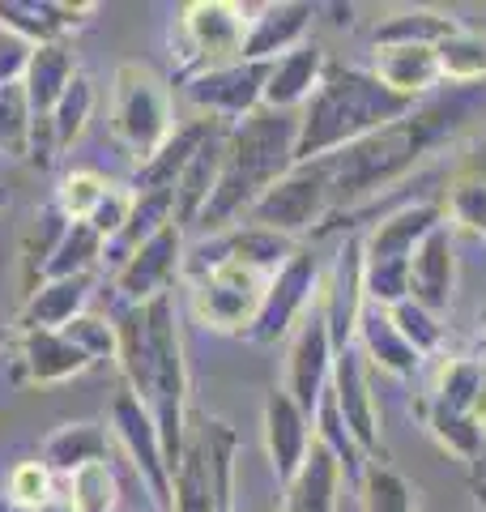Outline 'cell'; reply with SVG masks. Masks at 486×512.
Here are the masks:
<instances>
[{"mask_svg": "<svg viewBox=\"0 0 486 512\" xmlns=\"http://www.w3.org/2000/svg\"><path fill=\"white\" fill-rule=\"evenodd\" d=\"M116 367L124 389L150 410L167 470L175 474L188 440V359L175 295H158L116 316Z\"/></svg>", "mask_w": 486, "mask_h": 512, "instance_id": "obj_1", "label": "cell"}, {"mask_svg": "<svg viewBox=\"0 0 486 512\" xmlns=\"http://www.w3.org/2000/svg\"><path fill=\"white\" fill-rule=\"evenodd\" d=\"M295 146H299V111L261 107L248 120L226 128L222 171H218V184L209 192L197 227L205 235L239 227L252 205L295 167Z\"/></svg>", "mask_w": 486, "mask_h": 512, "instance_id": "obj_2", "label": "cell"}, {"mask_svg": "<svg viewBox=\"0 0 486 512\" xmlns=\"http://www.w3.org/2000/svg\"><path fill=\"white\" fill-rule=\"evenodd\" d=\"M461 120L457 107H414L410 116L393 120L380 133H371L354 146L329 154V180H333V214L337 210H359L376 201L380 192L397 188L423 158L452 133Z\"/></svg>", "mask_w": 486, "mask_h": 512, "instance_id": "obj_3", "label": "cell"}, {"mask_svg": "<svg viewBox=\"0 0 486 512\" xmlns=\"http://www.w3.org/2000/svg\"><path fill=\"white\" fill-rule=\"evenodd\" d=\"M414 103L393 94L376 73L363 69H329L320 90L299 111V146L295 163H316L337 150L380 133L393 120L410 116Z\"/></svg>", "mask_w": 486, "mask_h": 512, "instance_id": "obj_4", "label": "cell"}, {"mask_svg": "<svg viewBox=\"0 0 486 512\" xmlns=\"http://www.w3.org/2000/svg\"><path fill=\"white\" fill-rule=\"evenodd\" d=\"M107 128H111V141L133 158V167L150 163L162 141L175 133L171 90L150 64L128 60L116 69V77H111Z\"/></svg>", "mask_w": 486, "mask_h": 512, "instance_id": "obj_5", "label": "cell"}, {"mask_svg": "<svg viewBox=\"0 0 486 512\" xmlns=\"http://www.w3.org/2000/svg\"><path fill=\"white\" fill-rule=\"evenodd\" d=\"M184 278H188L192 316L205 329H218V333H248L256 312H261L265 286H269V278L248 265L188 261V256H184Z\"/></svg>", "mask_w": 486, "mask_h": 512, "instance_id": "obj_6", "label": "cell"}, {"mask_svg": "<svg viewBox=\"0 0 486 512\" xmlns=\"http://www.w3.org/2000/svg\"><path fill=\"white\" fill-rule=\"evenodd\" d=\"M333 214V180H329V158H316V163H295L278 184H273L261 201L248 210L252 227L278 231L286 239H295L307 231H316L324 218Z\"/></svg>", "mask_w": 486, "mask_h": 512, "instance_id": "obj_7", "label": "cell"}, {"mask_svg": "<svg viewBox=\"0 0 486 512\" xmlns=\"http://www.w3.org/2000/svg\"><path fill=\"white\" fill-rule=\"evenodd\" d=\"M252 9L235 5V0H192L180 9V77H197L205 69H222L235 64L243 52V35H248Z\"/></svg>", "mask_w": 486, "mask_h": 512, "instance_id": "obj_8", "label": "cell"}, {"mask_svg": "<svg viewBox=\"0 0 486 512\" xmlns=\"http://www.w3.org/2000/svg\"><path fill=\"white\" fill-rule=\"evenodd\" d=\"M316 299H320V261H316L312 248L299 244L290 252V261L269 278L261 312H256L252 329L243 333V338L256 342V346H273V342L290 338L299 320L316 308Z\"/></svg>", "mask_w": 486, "mask_h": 512, "instance_id": "obj_9", "label": "cell"}, {"mask_svg": "<svg viewBox=\"0 0 486 512\" xmlns=\"http://www.w3.org/2000/svg\"><path fill=\"white\" fill-rule=\"evenodd\" d=\"M265 77H269V64L235 60V64H222V69H205L197 77H188L184 99L197 107L201 120L239 124L252 111L265 107Z\"/></svg>", "mask_w": 486, "mask_h": 512, "instance_id": "obj_10", "label": "cell"}, {"mask_svg": "<svg viewBox=\"0 0 486 512\" xmlns=\"http://www.w3.org/2000/svg\"><path fill=\"white\" fill-rule=\"evenodd\" d=\"M184 227L167 222L158 235H150L145 244L128 256V261L111 274V291L120 295L124 308H141L158 295H171L175 278L184 274Z\"/></svg>", "mask_w": 486, "mask_h": 512, "instance_id": "obj_11", "label": "cell"}, {"mask_svg": "<svg viewBox=\"0 0 486 512\" xmlns=\"http://www.w3.org/2000/svg\"><path fill=\"white\" fill-rule=\"evenodd\" d=\"M111 431H116V440L124 444V453L133 461L141 487L150 491L154 508L171 512V470H167V457H162L158 427L150 419V410L141 406V397H133L128 389L116 393V402H111Z\"/></svg>", "mask_w": 486, "mask_h": 512, "instance_id": "obj_12", "label": "cell"}, {"mask_svg": "<svg viewBox=\"0 0 486 512\" xmlns=\"http://www.w3.org/2000/svg\"><path fill=\"white\" fill-rule=\"evenodd\" d=\"M329 393H333L337 414H342V423L350 431V440L359 444V453L367 461H384L380 457V406H376V393H371V367L359 346L337 350Z\"/></svg>", "mask_w": 486, "mask_h": 512, "instance_id": "obj_13", "label": "cell"}, {"mask_svg": "<svg viewBox=\"0 0 486 512\" xmlns=\"http://www.w3.org/2000/svg\"><path fill=\"white\" fill-rule=\"evenodd\" d=\"M333 359H337V346L329 338V325H324V312L316 303V308L295 325V333H290V346H286V384H282V389L295 397L299 410L316 414L324 389H329Z\"/></svg>", "mask_w": 486, "mask_h": 512, "instance_id": "obj_14", "label": "cell"}, {"mask_svg": "<svg viewBox=\"0 0 486 512\" xmlns=\"http://www.w3.org/2000/svg\"><path fill=\"white\" fill-rule=\"evenodd\" d=\"M320 312L329 325V338L337 350L354 346L359 338V320L367 308V291H363V239H346V248L337 252L333 274L320 282Z\"/></svg>", "mask_w": 486, "mask_h": 512, "instance_id": "obj_15", "label": "cell"}, {"mask_svg": "<svg viewBox=\"0 0 486 512\" xmlns=\"http://www.w3.org/2000/svg\"><path fill=\"white\" fill-rule=\"evenodd\" d=\"M261 431H265V453H269V466L273 478L286 487L290 478L299 474V466L307 461L316 444V427H312V414L295 406V397L286 389H273L265 397V414H261Z\"/></svg>", "mask_w": 486, "mask_h": 512, "instance_id": "obj_16", "label": "cell"}, {"mask_svg": "<svg viewBox=\"0 0 486 512\" xmlns=\"http://www.w3.org/2000/svg\"><path fill=\"white\" fill-rule=\"evenodd\" d=\"M312 18H316V9L303 5V0H282V5H261V9H252L239 60H248V64H273L278 56L295 52V47L307 43Z\"/></svg>", "mask_w": 486, "mask_h": 512, "instance_id": "obj_17", "label": "cell"}, {"mask_svg": "<svg viewBox=\"0 0 486 512\" xmlns=\"http://www.w3.org/2000/svg\"><path fill=\"white\" fill-rule=\"evenodd\" d=\"M444 227V205L435 201H410L401 210L384 214L376 227L367 231L363 239V261H393V265H410L418 244L435 231Z\"/></svg>", "mask_w": 486, "mask_h": 512, "instance_id": "obj_18", "label": "cell"}, {"mask_svg": "<svg viewBox=\"0 0 486 512\" xmlns=\"http://www.w3.org/2000/svg\"><path fill=\"white\" fill-rule=\"evenodd\" d=\"M452 291H457V248H452V227H435L418 244L410 261V299L427 312H448Z\"/></svg>", "mask_w": 486, "mask_h": 512, "instance_id": "obj_19", "label": "cell"}, {"mask_svg": "<svg viewBox=\"0 0 486 512\" xmlns=\"http://www.w3.org/2000/svg\"><path fill=\"white\" fill-rule=\"evenodd\" d=\"M354 346L363 350V359L371 372H384L393 380H414L423 372V355L401 338V329L393 325V316L388 308H376V303H367L363 308V320H359V338Z\"/></svg>", "mask_w": 486, "mask_h": 512, "instance_id": "obj_20", "label": "cell"}, {"mask_svg": "<svg viewBox=\"0 0 486 512\" xmlns=\"http://www.w3.org/2000/svg\"><path fill=\"white\" fill-rule=\"evenodd\" d=\"M324 73H329V60H324V47H316V43H303L295 52L278 56L265 77V107L269 111H303V103L320 90Z\"/></svg>", "mask_w": 486, "mask_h": 512, "instance_id": "obj_21", "label": "cell"}, {"mask_svg": "<svg viewBox=\"0 0 486 512\" xmlns=\"http://www.w3.org/2000/svg\"><path fill=\"white\" fill-rule=\"evenodd\" d=\"M18 350H22V380L26 384H39V389H52V384H64L81 372H90V359L64 338L60 329H39V333H18Z\"/></svg>", "mask_w": 486, "mask_h": 512, "instance_id": "obj_22", "label": "cell"}, {"mask_svg": "<svg viewBox=\"0 0 486 512\" xmlns=\"http://www.w3.org/2000/svg\"><path fill=\"white\" fill-rule=\"evenodd\" d=\"M90 286L94 278L81 274V278H52V282H39V291H30L22 312H18V333H39V329H64L69 320H77L86 312V299H90Z\"/></svg>", "mask_w": 486, "mask_h": 512, "instance_id": "obj_23", "label": "cell"}, {"mask_svg": "<svg viewBox=\"0 0 486 512\" xmlns=\"http://www.w3.org/2000/svg\"><path fill=\"white\" fill-rule=\"evenodd\" d=\"M342 461H337L320 440L299 466V474L282 487V512H337V491H342Z\"/></svg>", "mask_w": 486, "mask_h": 512, "instance_id": "obj_24", "label": "cell"}, {"mask_svg": "<svg viewBox=\"0 0 486 512\" xmlns=\"http://www.w3.org/2000/svg\"><path fill=\"white\" fill-rule=\"evenodd\" d=\"M214 120H188V124H175V133L162 141L158 154L150 163H141L137 175H133V188L137 192H175V180L184 175V167L192 163V154L205 146V137L214 133Z\"/></svg>", "mask_w": 486, "mask_h": 512, "instance_id": "obj_25", "label": "cell"}, {"mask_svg": "<svg viewBox=\"0 0 486 512\" xmlns=\"http://www.w3.org/2000/svg\"><path fill=\"white\" fill-rule=\"evenodd\" d=\"M73 77H77V60L69 52V43L30 47V60H26V73H22V90H26L30 116H35V120L52 116V107L60 103V94L69 90Z\"/></svg>", "mask_w": 486, "mask_h": 512, "instance_id": "obj_26", "label": "cell"}, {"mask_svg": "<svg viewBox=\"0 0 486 512\" xmlns=\"http://www.w3.org/2000/svg\"><path fill=\"white\" fill-rule=\"evenodd\" d=\"M371 73H376L393 94H401V99H410V103L418 99V94H427L435 82H444L435 47H414V43L376 47V64H371Z\"/></svg>", "mask_w": 486, "mask_h": 512, "instance_id": "obj_27", "label": "cell"}, {"mask_svg": "<svg viewBox=\"0 0 486 512\" xmlns=\"http://www.w3.org/2000/svg\"><path fill=\"white\" fill-rule=\"evenodd\" d=\"M414 414L431 431V440L440 444L448 457H457L461 466L478 470L486 461V427L474 419V414H457V410L431 406L427 397H418V402H414Z\"/></svg>", "mask_w": 486, "mask_h": 512, "instance_id": "obj_28", "label": "cell"}, {"mask_svg": "<svg viewBox=\"0 0 486 512\" xmlns=\"http://www.w3.org/2000/svg\"><path fill=\"white\" fill-rule=\"evenodd\" d=\"M222 150H226V128H214V133L205 137V146L192 154L184 175L175 180V222H180V227L201 222V210H205L209 192L218 184V171H222Z\"/></svg>", "mask_w": 486, "mask_h": 512, "instance_id": "obj_29", "label": "cell"}, {"mask_svg": "<svg viewBox=\"0 0 486 512\" xmlns=\"http://www.w3.org/2000/svg\"><path fill=\"white\" fill-rule=\"evenodd\" d=\"M171 512H222L218 487H214V478H209L205 444L197 436V427H192V419H188V440H184L180 466L171 474Z\"/></svg>", "mask_w": 486, "mask_h": 512, "instance_id": "obj_30", "label": "cell"}, {"mask_svg": "<svg viewBox=\"0 0 486 512\" xmlns=\"http://www.w3.org/2000/svg\"><path fill=\"white\" fill-rule=\"evenodd\" d=\"M90 461H111L107 427L99 423H64L43 440V466L56 478H69L73 470L90 466Z\"/></svg>", "mask_w": 486, "mask_h": 512, "instance_id": "obj_31", "label": "cell"}, {"mask_svg": "<svg viewBox=\"0 0 486 512\" xmlns=\"http://www.w3.org/2000/svg\"><path fill=\"white\" fill-rule=\"evenodd\" d=\"M461 22L444 9H397L393 18H384L376 26V47H397V43H414V47H440L448 35H457Z\"/></svg>", "mask_w": 486, "mask_h": 512, "instance_id": "obj_32", "label": "cell"}, {"mask_svg": "<svg viewBox=\"0 0 486 512\" xmlns=\"http://www.w3.org/2000/svg\"><path fill=\"white\" fill-rule=\"evenodd\" d=\"M60 495L73 512H116L120 504V478L111 461H90V466L60 478Z\"/></svg>", "mask_w": 486, "mask_h": 512, "instance_id": "obj_33", "label": "cell"}, {"mask_svg": "<svg viewBox=\"0 0 486 512\" xmlns=\"http://www.w3.org/2000/svg\"><path fill=\"white\" fill-rule=\"evenodd\" d=\"M444 218H448V227L486 239V163L465 167L457 180L448 184Z\"/></svg>", "mask_w": 486, "mask_h": 512, "instance_id": "obj_34", "label": "cell"}, {"mask_svg": "<svg viewBox=\"0 0 486 512\" xmlns=\"http://www.w3.org/2000/svg\"><path fill=\"white\" fill-rule=\"evenodd\" d=\"M64 231H69V218L56 210V201L43 205V210L35 214V222L26 227V235H22V278H26V295L39 291V282H43V274H47V261H52V252H56V244L64 239Z\"/></svg>", "mask_w": 486, "mask_h": 512, "instance_id": "obj_35", "label": "cell"}, {"mask_svg": "<svg viewBox=\"0 0 486 512\" xmlns=\"http://www.w3.org/2000/svg\"><path fill=\"white\" fill-rule=\"evenodd\" d=\"M103 235L90 227V222H69V231H64V239L56 244L52 261H47V274L43 282L52 278H81L90 274L94 265H103Z\"/></svg>", "mask_w": 486, "mask_h": 512, "instance_id": "obj_36", "label": "cell"}, {"mask_svg": "<svg viewBox=\"0 0 486 512\" xmlns=\"http://www.w3.org/2000/svg\"><path fill=\"white\" fill-rule=\"evenodd\" d=\"M94 116V82L86 73H77L69 90L60 94V103L52 107V116H47V124H52V141H56V154L73 150V141L86 133V124Z\"/></svg>", "mask_w": 486, "mask_h": 512, "instance_id": "obj_37", "label": "cell"}, {"mask_svg": "<svg viewBox=\"0 0 486 512\" xmlns=\"http://www.w3.org/2000/svg\"><path fill=\"white\" fill-rule=\"evenodd\" d=\"M359 504L363 512H414V487L388 461H367L359 474Z\"/></svg>", "mask_w": 486, "mask_h": 512, "instance_id": "obj_38", "label": "cell"}, {"mask_svg": "<svg viewBox=\"0 0 486 512\" xmlns=\"http://www.w3.org/2000/svg\"><path fill=\"white\" fill-rule=\"evenodd\" d=\"M435 56H440L444 82L469 86V82H482L486 77V35H478V30H469V26H461L457 35H448L435 47Z\"/></svg>", "mask_w": 486, "mask_h": 512, "instance_id": "obj_39", "label": "cell"}, {"mask_svg": "<svg viewBox=\"0 0 486 512\" xmlns=\"http://www.w3.org/2000/svg\"><path fill=\"white\" fill-rule=\"evenodd\" d=\"M107 188H111L107 175L90 171V167H73V171H64L56 184V210L69 222H90V214L99 210V201L107 197Z\"/></svg>", "mask_w": 486, "mask_h": 512, "instance_id": "obj_40", "label": "cell"}, {"mask_svg": "<svg viewBox=\"0 0 486 512\" xmlns=\"http://www.w3.org/2000/svg\"><path fill=\"white\" fill-rule=\"evenodd\" d=\"M30 128H35V116H30L22 82L0 86V154L26 158L30 154Z\"/></svg>", "mask_w": 486, "mask_h": 512, "instance_id": "obj_41", "label": "cell"}, {"mask_svg": "<svg viewBox=\"0 0 486 512\" xmlns=\"http://www.w3.org/2000/svg\"><path fill=\"white\" fill-rule=\"evenodd\" d=\"M388 316H393V325L401 329V338L410 342L418 355L427 359H440V346H444V325H440V316L427 312V308H418L414 299H405L397 303V308H388Z\"/></svg>", "mask_w": 486, "mask_h": 512, "instance_id": "obj_42", "label": "cell"}, {"mask_svg": "<svg viewBox=\"0 0 486 512\" xmlns=\"http://www.w3.org/2000/svg\"><path fill=\"white\" fill-rule=\"evenodd\" d=\"M60 333H64V338H69L94 367H99V363H116V320L81 312V316L69 320V325H64Z\"/></svg>", "mask_w": 486, "mask_h": 512, "instance_id": "obj_43", "label": "cell"}, {"mask_svg": "<svg viewBox=\"0 0 486 512\" xmlns=\"http://www.w3.org/2000/svg\"><path fill=\"white\" fill-rule=\"evenodd\" d=\"M56 491H60V478L47 470L43 461H22V466L9 470V500L30 504V508H43Z\"/></svg>", "mask_w": 486, "mask_h": 512, "instance_id": "obj_44", "label": "cell"}, {"mask_svg": "<svg viewBox=\"0 0 486 512\" xmlns=\"http://www.w3.org/2000/svg\"><path fill=\"white\" fill-rule=\"evenodd\" d=\"M133 205H137V188L133 184H111L107 188V197L99 201V210L90 214V227L103 235V244H111L124 227H128V214H133Z\"/></svg>", "mask_w": 486, "mask_h": 512, "instance_id": "obj_45", "label": "cell"}, {"mask_svg": "<svg viewBox=\"0 0 486 512\" xmlns=\"http://www.w3.org/2000/svg\"><path fill=\"white\" fill-rule=\"evenodd\" d=\"M474 419L486 427V355H482V380H478V402H474Z\"/></svg>", "mask_w": 486, "mask_h": 512, "instance_id": "obj_46", "label": "cell"}, {"mask_svg": "<svg viewBox=\"0 0 486 512\" xmlns=\"http://www.w3.org/2000/svg\"><path fill=\"white\" fill-rule=\"evenodd\" d=\"M39 512H73V508H69V500H64V495L56 491V495H52V500H47V504H43Z\"/></svg>", "mask_w": 486, "mask_h": 512, "instance_id": "obj_47", "label": "cell"}, {"mask_svg": "<svg viewBox=\"0 0 486 512\" xmlns=\"http://www.w3.org/2000/svg\"><path fill=\"white\" fill-rule=\"evenodd\" d=\"M0 512H39V508L18 504V500H9V495H0Z\"/></svg>", "mask_w": 486, "mask_h": 512, "instance_id": "obj_48", "label": "cell"}, {"mask_svg": "<svg viewBox=\"0 0 486 512\" xmlns=\"http://www.w3.org/2000/svg\"><path fill=\"white\" fill-rule=\"evenodd\" d=\"M474 500H478V508L486 512V478H474Z\"/></svg>", "mask_w": 486, "mask_h": 512, "instance_id": "obj_49", "label": "cell"}, {"mask_svg": "<svg viewBox=\"0 0 486 512\" xmlns=\"http://www.w3.org/2000/svg\"><path fill=\"white\" fill-rule=\"evenodd\" d=\"M9 342H13V329H9V325H5V320H0V350H5V346H9Z\"/></svg>", "mask_w": 486, "mask_h": 512, "instance_id": "obj_50", "label": "cell"}, {"mask_svg": "<svg viewBox=\"0 0 486 512\" xmlns=\"http://www.w3.org/2000/svg\"><path fill=\"white\" fill-rule=\"evenodd\" d=\"M5 205H9V192H5V184H0V210H5Z\"/></svg>", "mask_w": 486, "mask_h": 512, "instance_id": "obj_51", "label": "cell"}, {"mask_svg": "<svg viewBox=\"0 0 486 512\" xmlns=\"http://www.w3.org/2000/svg\"><path fill=\"white\" fill-rule=\"evenodd\" d=\"M482 325H486V312H482Z\"/></svg>", "mask_w": 486, "mask_h": 512, "instance_id": "obj_52", "label": "cell"}]
</instances>
